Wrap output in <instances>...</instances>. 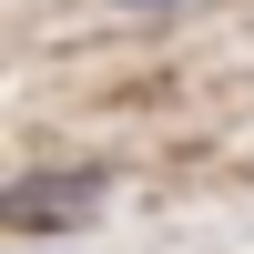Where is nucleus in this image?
Here are the masks:
<instances>
[{
    "instance_id": "nucleus-1",
    "label": "nucleus",
    "mask_w": 254,
    "mask_h": 254,
    "mask_svg": "<svg viewBox=\"0 0 254 254\" xmlns=\"http://www.w3.org/2000/svg\"><path fill=\"white\" fill-rule=\"evenodd\" d=\"M51 203H102V173H31V183H10L20 224H51Z\"/></svg>"
}]
</instances>
